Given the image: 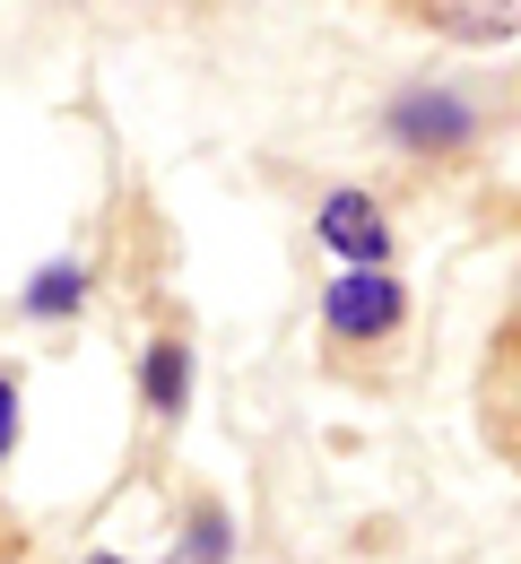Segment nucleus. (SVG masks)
I'll list each match as a JSON object with an SVG mask.
<instances>
[{
    "label": "nucleus",
    "mask_w": 521,
    "mask_h": 564,
    "mask_svg": "<svg viewBox=\"0 0 521 564\" xmlns=\"http://www.w3.org/2000/svg\"><path fill=\"white\" fill-rule=\"evenodd\" d=\"M313 226H322V243H330L339 261H391V226L373 217V200H366V192H330Z\"/></svg>",
    "instance_id": "nucleus-3"
},
{
    "label": "nucleus",
    "mask_w": 521,
    "mask_h": 564,
    "mask_svg": "<svg viewBox=\"0 0 521 564\" xmlns=\"http://www.w3.org/2000/svg\"><path fill=\"white\" fill-rule=\"evenodd\" d=\"M78 295H87V261H44L26 279V313L35 322H62V313H78Z\"/></svg>",
    "instance_id": "nucleus-6"
},
{
    "label": "nucleus",
    "mask_w": 521,
    "mask_h": 564,
    "mask_svg": "<svg viewBox=\"0 0 521 564\" xmlns=\"http://www.w3.org/2000/svg\"><path fill=\"white\" fill-rule=\"evenodd\" d=\"M382 131H391L400 148L444 156V148L478 140V105H469V96H452V87H400V96H391V113H382Z\"/></svg>",
    "instance_id": "nucleus-2"
},
{
    "label": "nucleus",
    "mask_w": 521,
    "mask_h": 564,
    "mask_svg": "<svg viewBox=\"0 0 521 564\" xmlns=\"http://www.w3.org/2000/svg\"><path fill=\"white\" fill-rule=\"evenodd\" d=\"M426 18L444 26V35H513L521 26V0H426Z\"/></svg>",
    "instance_id": "nucleus-4"
},
{
    "label": "nucleus",
    "mask_w": 521,
    "mask_h": 564,
    "mask_svg": "<svg viewBox=\"0 0 521 564\" xmlns=\"http://www.w3.org/2000/svg\"><path fill=\"white\" fill-rule=\"evenodd\" d=\"M400 313H409V295H400V279H391L382 261H348V270L330 279V295H322V322H330L339 339H391Z\"/></svg>",
    "instance_id": "nucleus-1"
},
{
    "label": "nucleus",
    "mask_w": 521,
    "mask_h": 564,
    "mask_svg": "<svg viewBox=\"0 0 521 564\" xmlns=\"http://www.w3.org/2000/svg\"><path fill=\"white\" fill-rule=\"evenodd\" d=\"M9 443H18V391L0 382V452H9Z\"/></svg>",
    "instance_id": "nucleus-8"
},
{
    "label": "nucleus",
    "mask_w": 521,
    "mask_h": 564,
    "mask_svg": "<svg viewBox=\"0 0 521 564\" xmlns=\"http://www.w3.org/2000/svg\"><path fill=\"white\" fill-rule=\"evenodd\" d=\"M87 564H122V556H87Z\"/></svg>",
    "instance_id": "nucleus-9"
},
{
    "label": "nucleus",
    "mask_w": 521,
    "mask_h": 564,
    "mask_svg": "<svg viewBox=\"0 0 521 564\" xmlns=\"http://www.w3.org/2000/svg\"><path fill=\"white\" fill-rule=\"evenodd\" d=\"M183 400H192V348L183 339H156L149 348V409L156 417H183Z\"/></svg>",
    "instance_id": "nucleus-5"
},
{
    "label": "nucleus",
    "mask_w": 521,
    "mask_h": 564,
    "mask_svg": "<svg viewBox=\"0 0 521 564\" xmlns=\"http://www.w3.org/2000/svg\"><path fill=\"white\" fill-rule=\"evenodd\" d=\"M183 564H226V512H200L192 539H183Z\"/></svg>",
    "instance_id": "nucleus-7"
}]
</instances>
